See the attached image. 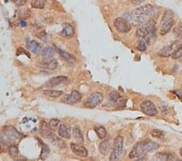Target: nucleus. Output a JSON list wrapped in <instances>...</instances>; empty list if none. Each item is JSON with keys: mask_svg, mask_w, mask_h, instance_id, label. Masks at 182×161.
<instances>
[{"mask_svg": "<svg viewBox=\"0 0 182 161\" xmlns=\"http://www.w3.org/2000/svg\"><path fill=\"white\" fill-rule=\"evenodd\" d=\"M155 10L154 7L150 4L136 8L131 13V19L135 24H142L150 21V17L153 16Z\"/></svg>", "mask_w": 182, "mask_h": 161, "instance_id": "f257e3e1", "label": "nucleus"}, {"mask_svg": "<svg viewBox=\"0 0 182 161\" xmlns=\"http://www.w3.org/2000/svg\"><path fill=\"white\" fill-rule=\"evenodd\" d=\"M174 24V14L171 10H167L161 20V27L159 33L165 35L170 31Z\"/></svg>", "mask_w": 182, "mask_h": 161, "instance_id": "f03ea898", "label": "nucleus"}, {"mask_svg": "<svg viewBox=\"0 0 182 161\" xmlns=\"http://www.w3.org/2000/svg\"><path fill=\"white\" fill-rule=\"evenodd\" d=\"M156 30V22L153 20H150L143 24H140L136 32V36L138 38H145L147 35L155 33Z\"/></svg>", "mask_w": 182, "mask_h": 161, "instance_id": "7ed1b4c3", "label": "nucleus"}, {"mask_svg": "<svg viewBox=\"0 0 182 161\" xmlns=\"http://www.w3.org/2000/svg\"><path fill=\"white\" fill-rule=\"evenodd\" d=\"M103 94L99 92H96L90 95L87 99V100L83 103V106L87 108H95L97 107L98 105L100 104L101 102L103 101Z\"/></svg>", "mask_w": 182, "mask_h": 161, "instance_id": "20e7f679", "label": "nucleus"}, {"mask_svg": "<svg viewBox=\"0 0 182 161\" xmlns=\"http://www.w3.org/2000/svg\"><path fill=\"white\" fill-rule=\"evenodd\" d=\"M123 149V137L121 136H117L114 139V150L112 151L109 159L110 160H117L120 158L121 154Z\"/></svg>", "mask_w": 182, "mask_h": 161, "instance_id": "39448f33", "label": "nucleus"}, {"mask_svg": "<svg viewBox=\"0 0 182 161\" xmlns=\"http://www.w3.org/2000/svg\"><path fill=\"white\" fill-rule=\"evenodd\" d=\"M140 108L144 114L149 115V116H153L157 114V108L156 105L154 104L153 102L146 100L140 104Z\"/></svg>", "mask_w": 182, "mask_h": 161, "instance_id": "423d86ee", "label": "nucleus"}, {"mask_svg": "<svg viewBox=\"0 0 182 161\" xmlns=\"http://www.w3.org/2000/svg\"><path fill=\"white\" fill-rule=\"evenodd\" d=\"M114 27L116 28V30L120 33H128L129 30H131V26L129 22L126 20L121 17H118L117 19L114 20Z\"/></svg>", "mask_w": 182, "mask_h": 161, "instance_id": "0eeeda50", "label": "nucleus"}, {"mask_svg": "<svg viewBox=\"0 0 182 161\" xmlns=\"http://www.w3.org/2000/svg\"><path fill=\"white\" fill-rule=\"evenodd\" d=\"M81 101V94L76 90H73L70 94H66L62 97V102L67 104H75Z\"/></svg>", "mask_w": 182, "mask_h": 161, "instance_id": "6e6552de", "label": "nucleus"}, {"mask_svg": "<svg viewBox=\"0 0 182 161\" xmlns=\"http://www.w3.org/2000/svg\"><path fill=\"white\" fill-rule=\"evenodd\" d=\"M67 81H68V78L65 77V76H58V77H52L48 80L46 82V87L52 88V87H55V86L66 83Z\"/></svg>", "mask_w": 182, "mask_h": 161, "instance_id": "1a4fd4ad", "label": "nucleus"}, {"mask_svg": "<svg viewBox=\"0 0 182 161\" xmlns=\"http://www.w3.org/2000/svg\"><path fill=\"white\" fill-rule=\"evenodd\" d=\"M40 133L41 137L46 139L51 140V138L53 137V134L52 133V129L50 128V125H48L45 121H41L40 124Z\"/></svg>", "mask_w": 182, "mask_h": 161, "instance_id": "9d476101", "label": "nucleus"}, {"mask_svg": "<svg viewBox=\"0 0 182 161\" xmlns=\"http://www.w3.org/2000/svg\"><path fill=\"white\" fill-rule=\"evenodd\" d=\"M3 132H4L6 136L8 137V138L10 140V141H17V140L20 138V136H21V134H20V133L12 126L5 127V129H3Z\"/></svg>", "mask_w": 182, "mask_h": 161, "instance_id": "9b49d317", "label": "nucleus"}, {"mask_svg": "<svg viewBox=\"0 0 182 161\" xmlns=\"http://www.w3.org/2000/svg\"><path fill=\"white\" fill-rule=\"evenodd\" d=\"M36 65L41 68H45V69L53 70L58 67V61L55 59H50L41 62H37Z\"/></svg>", "mask_w": 182, "mask_h": 161, "instance_id": "f8f14e48", "label": "nucleus"}, {"mask_svg": "<svg viewBox=\"0 0 182 161\" xmlns=\"http://www.w3.org/2000/svg\"><path fill=\"white\" fill-rule=\"evenodd\" d=\"M58 133L60 137H62V138L68 139L71 137V126L67 124H61L59 125V128H58Z\"/></svg>", "mask_w": 182, "mask_h": 161, "instance_id": "ddd939ff", "label": "nucleus"}, {"mask_svg": "<svg viewBox=\"0 0 182 161\" xmlns=\"http://www.w3.org/2000/svg\"><path fill=\"white\" fill-rule=\"evenodd\" d=\"M71 149L75 155L80 157H87L88 151L85 147L80 146V144H76V143H71Z\"/></svg>", "mask_w": 182, "mask_h": 161, "instance_id": "4468645a", "label": "nucleus"}, {"mask_svg": "<svg viewBox=\"0 0 182 161\" xmlns=\"http://www.w3.org/2000/svg\"><path fill=\"white\" fill-rule=\"evenodd\" d=\"M62 30L61 32V35L63 36L64 38H71L74 35V28L70 23H64L62 24Z\"/></svg>", "mask_w": 182, "mask_h": 161, "instance_id": "2eb2a0df", "label": "nucleus"}, {"mask_svg": "<svg viewBox=\"0 0 182 161\" xmlns=\"http://www.w3.org/2000/svg\"><path fill=\"white\" fill-rule=\"evenodd\" d=\"M27 48L32 51L33 53L37 54V55L41 54L43 50L41 45L36 41H29V42H28L27 43Z\"/></svg>", "mask_w": 182, "mask_h": 161, "instance_id": "dca6fc26", "label": "nucleus"}, {"mask_svg": "<svg viewBox=\"0 0 182 161\" xmlns=\"http://www.w3.org/2000/svg\"><path fill=\"white\" fill-rule=\"evenodd\" d=\"M141 146H142V149H143V152H149V151H152L154 150H156L159 148V144L156 142H152V141H147V142H141Z\"/></svg>", "mask_w": 182, "mask_h": 161, "instance_id": "f3484780", "label": "nucleus"}, {"mask_svg": "<svg viewBox=\"0 0 182 161\" xmlns=\"http://www.w3.org/2000/svg\"><path fill=\"white\" fill-rule=\"evenodd\" d=\"M177 44H171L170 46H168L166 47H164L159 52V55H161V56H164V57H168L169 55H171L173 52H174L176 50H177L178 47H177Z\"/></svg>", "mask_w": 182, "mask_h": 161, "instance_id": "a211bd4d", "label": "nucleus"}, {"mask_svg": "<svg viewBox=\"0 0 182 161\" xmlns=\"http://www.w3.org/2000/svg\"><path fill=\"white\" fill-rule=\"evenodd\" d=\"M143 153H144V152H143V149H142L141 142H139V143H138V144H136V145L134 147L133 150H131V152L129 153V156L130 159H136L140 157Z\"/></svg>", "mask_w": 182, "mask_h": 161, "instance_id": "6ab92c4d", "label": "nucleus"}, {"mask_svg": "<svg viewBox=\"0 0 182 161\" xmlns=\"http://www.w3.org/2000/svg\"><path fill=\"white\" fill-rule=\"evenodd\" d=\"M39 142L41 143V153L40 158L42 160H45L50 156V149L49 147V146L47 144H45V142H43L41 140H39Z\"/></svg>", "mask_w": 182, "mask_h": 161, "instance_id": "aec40b11", "label": "nucleus"}, {"mask_svg": "<svg viewBox=\"0 0 182 161\" xmlns=\"http://www.w3.org/2000/svg\"><path fill=\"white\" fill-rule=\"evenodd\" d=\"M57 50H58V53L60 54L62 59H63L65 61L68 62L69 64H71V65L75 62V59H74V57L72 55L69 54L68 52H66V51H62L60 49H57Z\"/></svg>", "mask_w": 182, "mask_h": 161, "instance_id": "412c9836", "label": "nucleus"}, {"mask_svg": "<svg viewBox=\"0 0 182 161\" xmlns=\"http://www.w3.org/2000/svg\"><path fill=\"white\" fill-rule=\"evenodd\" d=\"M73 137L79 144L83 143V137L82 132H81V129L79 127L75 126L73 129Z\"/></svg>", "mask_w": 182, "mask_h": 161, "instance_id": "4be33fe9", "label": "nucleus"}, {"mask_svg": "<svg viewBox=\"0 0 182 161\" xmlns=\"http://www.w3.org/2000/svg\"><path fill=\"white\" fill-rule=\"evenodd\" d=\"M99 150H100V153L102 155H107L110 150V142L108 140H105L103 142H101L99 147Z\"/></svg>", "mask_w": 182, "mask_h": 161, "instance_id": "5701e85b", "label": "nucleus"}, {"mask_svg": "<svg viewBox=\"0 0 182 161\" xmlns=\"http://www.w3.org/2000/svg\"><path fill=\"white\" fill-rule=\"evenodd\" d=\"M54 55V49L51 46H47L42 50L41 55L45 59H50Z\"/></svg>", "mask_w": 182, "mask_h": 161, "instance_id": "b1692460", "label": "nucleus"}, {"mask_svg": "<svg viewBox=\"0 0 182 161\" xmlns=\"http://www.w3.org/2000/svg\"><path fill=\"white\" fill-rule=\"evenodd\" d=\"M8 153L10 155L12 159H18L20 156V152H19V148L16 145H11L8 147Z\"/></svg>", "mask_w": 182, "mask_h": 161, "instance_id": "393cba45", "label": "nucleus"}, {"mask_svg": "<svg viewBox=\"0 0 182 161\" xmlns=\"http://www.w3.org/2000/svg\"><path fill=\"white\" fill-rule=\"evenodd\" d=\"M43 93L45 95L50 97V98H58L63 94V92L62 90H45Z\"/></svg>", "mask_w": 182, "mask_h": 161, "instance_id": "a878e982", "label": "nucleus"}, {"mask_svg": "<svg viewBox=\"0 0 182 161\" xmlns=\"http://www.w3.org/2000/svg\"><path fill=\"white\" fill-rule=\"evenodd\" d=\"M95 131L96 133V134H97L98 137H99V138H100V139H105L107 137V135H108L105 128L103 126L96 127Z\"/></svg>", "mask_w": 182, "mask_h": 161, "instance_id": "bb28decb", "label": "nucleus"}, {"mask_svg": "<svg viewBox=\"0 0 182 161\" xmlns=\"http://www.w3.org/2000/svg\"><path fill=\"white\" fill-rule=\"evenodd\" d=\"M46 4V0H32L31 5L33 8L37 9H42L45 7Z\"/></svg>", "mask_w": 182, "mask_h": 161, "instance_id": "cd10ccee", "label": "nucleus"}, {"mask_svg": "<svg viewBox=\"0 0 182 161\" xmlns=\"http://www.w3.org/2000/svg\"><path fill=\"white\" fill-rule=\"evenodd\" d=\"M173 33H174V34L177 36V38L182 39V22H179L176 25L174 30H173Z\"/></svg>", "mask_w": 182, "mask_h": 161, "instance_id": "c85d7f7f", "label": "nucleus"}, {"mask_svg": "<svg viewBox=\"0 0 182 161\" xmlns=\"http://www.w3.org/2000/svg\"><path fill=\"white\" fill-rule=\"evenodd\" d=\"M121 98V95L119 94L118 92L117 91H113L111 92L109 94V99L112 100L113 102H117V100L120 99Z\"/></svg>", "mask_w": 182, "mask_h": 161, "instance_id": "c756f323", "label": "nucleus"}, {"mask_svg": "<svg viewBox=\"0 0 182 161\" xmlns=\"http://www.w3.org/2000/svg\"><path fill=\"white\" fill-rule=\"evenodd\" d=\"M59 123H60V121L58 120V119H52V120H50L49 125H50V128L52 130H55L59 125Z\"/></svg>", "mask_w": 182, "mask_h": 161, "instance_id": "7c9ffc66", "label": "nucleus"}, {"mask_svg": "<svg viewBox=\"0 0 182 161\" xmlns=\"http://www.w3.org/2000/svg\"><path fill=\"white\" fill-rule=\"evenodd\" d=\"M7 150H8V148L7 147V144H6L5 140H4V138L3 137V136L0 135V153L5 152Z\"/></svg>", "mask_w": 182, "mask_h": 161, "instance_id": "2f4dec72", "label": "nucleus"}, {"mask_svg": "<svg viewBox=\"0 0 182 161\" xmlns=\"http://www.w3.org/2000/svg\"><path fill=\"white\" fill-rule=\"evenodd\" d=\"M171 56L173 59H180L182 57V45L179 46L176 51L173 52V54L171 55Z\"/></svg>", "mask_w": 182, "mask_h": 161, "instance_id": "473e14b6", "label": "nucleus"}, {"mask_svg": "<svg viewBox=\"0 0 182 161\" xmlns=\"http://www.w3.org/2000/svg\"><path fill=\"white\" fill-rule=\"evenodd\" d=\"M150 134H151L152 137L160 138L164 135V133H163V131L159 130V129H153V130H151V132H150Z\"/></svg>", "mask_w": 182, "mask_h": 161, "instance_id": "72a5a7b5", "label": "nucleus"}, {"mask_svg": "<svg viewBox=\"0 0 182 161\" xmlns=\"http://www.w3.org/2000/svg\"><path fill=\"white\" fill-rule=\"evenodd\" d=\"M138 50L140 51H144L147 50V45H146L145 41H140L139 43L138 44Z\"/></svg>", "mask_w": 182, "mask_h": 161, "instance_id": "f704fd0d", "label": "nucleus"}, {"mask_svg": "<svg viewBox=\"0 0 182 161\" xmlns=\"http://www.w3.org/2000/svg\"><path fill=\"white\" fill-rule=\"evenodd\" d=\"M11 2H13L16 6H18V7H22V6H24L25 3H26V0H11Z\"/></svg>", "mask_w": 182, "mask_h": 161, "instance_id": "c9c22d12", "label": "nucleus"}, {"mask_svg": "<svg viewBox=\"0 0 182 161\" xmlns=\"http://www.w3.org/2000/svg\"><path fill=\"white\" fill-rule=\"evenodd\" d=\"M20 25H21V26H25V25H26V23L24 21H20Z\"/></svg>", "mask_w": 182, "mask_h": 161, "instance_id": "e433bc0d", "label": "nucleus"}, {"mask_svg": "<svg viewBox=\"0 0 182 161\" xmlns=\"http://www.w3.org/2000/svg\"><path fill=\"white\" fill-rule=\"evenodd\" d=\"M180 156H181V157H182V148L180 149Z\"/></svg>", "mask_w": 182, "mask_h": 161, "instance_id": "4c0bfd02", "label": "nucleus"}]
</instances>
